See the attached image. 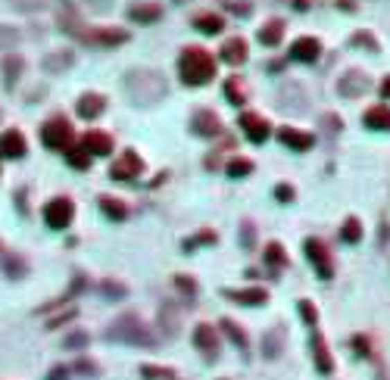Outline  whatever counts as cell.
Returning a JSON list of instances; mask_svg holds the SVG:
<instances>
[{"label":"cell","instance_id":"obj_28","mask_svg":"<svg viewBox=\"0 0 390 380\" xmlns=\"http://www.w3.org/2000/svg\"><path fill=\"white\" fill-rule=\"evenodd\" d=\"M222 327H225V330H228V336H231V340H234V343H238V346H240V349H247V336H244V330H238V327H234V324H231V321H225V324H222Z\"/></svg>","mask_w":390,"mask_h":380},{"label":"cell","instance_id":"obj_9","mask_svg":"<svg viewBox=\"0 0 390 380\" xmlns=\"http://www.w3.org/2000/svg\"><path fill=\"white\" fill-rule=\"evenodd\" d=\"M194 131L200 137H215L222 131V122L215 118V112H209V109H200L194 116Z\"/></svg>","mask_w":390,"mask_h":380},{"label":"cell","instance_id":"obj_7","mask_svg":"<svg viewBox=\"0 0 390 380\" xmlns=\"http://www.w3.org/2000/svg\"><path fill=\"white\" fill-rule=\"evenodd\" d=\"M26 150H28V143L19 131H7V134L0 137V156L3 159H19V156H26Z\"/></svg>","mask_w":390,"mask_h":380},{"label":"cell","instance_id":"obj_13","mask_svg":"<svg viewBox=\"0 0 390 380\" xmlns=\"http://www.w3.org/2000/svg\"><path fill=\"white\" fill-rule=\"evenodd\" d=\"M362 122L371 131H390V106H371L362 116Z\"/></svg>","mask_w":390,"mask_h":380},{"label":"cell","instance_id":"obj_23","mask_svg":"<svg viewBox=\"0 0 390 380\" xmlns=\"http://www.w3.org/2000/svg\"><path fill=\"white\" fill-rule=\"evenodd\" d=\"M225 93H228V100H231L234 106H244L247 91H244V84H240V78H228L225 81Z\"/></svg>","mask_w":390,"mask_h":380},{"label":"cell","instance_id":"obj_12","mask_svg":"<svg viewBox=\"0 0 390 380\" xmlns=\"http://www.w3.org/2000/svg\"><path fill=\"white\" fill-rule=\"evenodd\" d=\"M194 346L203 349L206 355H215V352H219V336H215V330L209 327V324H200V327L194 330Z\"/></svg>","mask_w":390,"mask_h":380},{"label":"cell","instance_id":"obj_16","mask_svg":"<svg viewBox=\"0 0 390 380\" xmlns=\"http://www.w3.org/2000/svg\"><path fill=\"white\" fill-rule=\"evenodd\" d=\"M194 28L203 31V35H219V31L225 28V19L215 16V12H203V16L194 19Z\"/></svg>","mask_w":390,"mask_h":380},{"label":"cell","instance_id":"obj_6","mask_svg":"<svg viewBox=\"0 0 390 380\" xmlns=\"http://www.w3.org/2000/svg\"><path fill=\"white\" fill-rule=\"evenodd\" d=\"M306 255H309V262H312L315 268H319V274L325 280H331V274H334V268H331V259H328V249H325V243L321 240H306Z\"/></svg>","mask_w":390,"mask_h":380},{"label":"cell","instance_id":"obj_11","mask_svg":"<svg viewBox=\"0 0 390 380\" xmlns=\"http://www.w3.org/2000/svg\"><path fill=\"white\" fill-rule=\"evenodd\" d=\"M247 41L244 37H231V41H225V47H222V60L228 62V66H240V62L247 60Z\"/></svg>","mask_w":390,"mask_h":380},{"label":"cell","instance_id":"obj_21","mask_svg":"<svg viewBox=\"0 0 390 380\" xmlns=\"http://www.w3.org/2000/svg\"><path fill=\"white\" fill-rule=\"evenodd\" d=\"M159 6L157 3H144V6H132V19L134 22H157L159 19Z\"/></svg>","mask_w":390,"mask_h":380},{"label":"cell","instance_id":"obj_2","mask_svg":"<svg viewBox=\"0 0 390 380\" xmlns=\"http://www.w3.org/2000/svg\"><path fill=\"white\" fill-rule=\"evenodd\" d=\"M41 141L51 150H66L72 143V125L66 122V118H51V122L41 128Z\"/></svg>","mask_w":390,"mask_h":380},{"label":"cell","instance_id":"obj_29","mask_svg":"<svg viewBox=\"0 0 390 380\" xmlns=\"http://www.w3.org/2000/svg\"><path fill=\"white\" fill-rule=\"evenodd\" d=\"M300 315H303V321H306V324H315L319 311L312 309V302H306V299H303V302H300Z\"/></svg>","mask_w":390,"mask_h":380},{"label":"cell","instance_id":"obj_24","mask_svg":"<svg viewBox=\"0 0 390 380\" xmlns=\"http://www.w3.org/2000/svg\"><path fill=\"white\" fill-rule=\"evenodd\" d=\"M66 159H69V165L72 168H88L91 165V153L88 150H69V153H66Z\"/></svg>","mask_w":390,"mask_h":380},{"label":"cell","instance_id":"obj_15","mask_svg":"<svg viewBox=\"0 0 390 380\" xmlns=\"http://www.w3.org/2000/svg\"><path fill=\"white\" fill-rule=\"evenodd\" d=\"M103 106H107V100H103L100 93H85V97L78 100V116L82 118H97L103 112Z\"/></svg>","mask_w":390,"mask_h":380},{"label":"cell","instance_id":"obj_30","mask_svg":"<svg viewBox=\"0 0 390 380\" xmlns=\"http://www.w3.org/2000/svg\"><path fill=\"white\" fill-rule=\"evenodd\" d=\"M19 69H22V62H19V60H13V56H10V60H7V84H13V72L19 75Z\"/></svg>","mask_w":390,"mask_h":380},{"label":"cell","instance_id":"obj_22","mask_svg":"<svg viewBox=\"0 0 390 380\" xmlns=\"http://www.w3.org/2000/svg\"><path fill=\"white\" fill-rule=\"evenodd\" d=\"M100 209H103V215H109V218H125L128 215L125 203H122V199H113V197H103Z\"/></svg>","mask_w":390,"mask_h":380},{"label":"cell","instance_id":"obj_31","mask_svg":"<svg viewBox=\"0 0 390 380\" xmlns=\"http://www.w3.org/2000/svg\"><path fill=\"white\" fill-rule=\"evenodd\" d=\"M275 197L281 199V203H287V199H294V190H290V187H284V184H281V187H278V190H275Z\"/></svg>","mask_w":390,"mask_h":380},{"label":"cell","instance_id":"obj_14","mask_svg":"<svg viewBox=\"0 0 390 380\" xmlns=\"http://www.w3.org/2000/svg\"><path fill=\"white\" fill-rule=\"evenodd\" d=\"M85 150H88L91 156H109L113 141H109V134H103V131H88V134H85Z\"/></svg>","mask_w":390,"mask_h":380},{"label":"cell","instance_id":"obj_4","mask_svg":"<svg viewBox=\"0 0 390 380\" xmlns=\"http://www.w3.org/2000/svg\"><path fill=\"white\" fill-rule=\"evenodd\" d=\"M240 128L247 131V137H250L253 143H263L265 137L272 134V125L265 122L263 116H256V112H240Z\"/></svg>","mask_w":390,"mask_h":380},{"label":"cell","instance_id":"obj_25","mask_svg":"<svg viewBox=\"0 0 390 380\" xmlns=\"http://www.w3.org/2000/svg\"><path fill=\"white\" fill-rule=\"evenodd\" d=\"M253 172V162H247V159H234L231 165H228V174L231 178H244V174H250Z\"/></svg>","mask_w":390,"mask_h":380},{"label":"cell","instance_id":"obj_8","mask_svg":"<svg viewBox=\"0 0 390 380\" xmlns=\"http://www.w3.org/2000/svg\"><path fill=\"white\" fill-rule=\"evenodd\" d=\"M321 53V44L315 41V37H300V41L290 44V56H294L296 62H315Z\"/></svg>","mask_w":390,"mask_h":380},{"label":"cell","instance_id":"obj_17","mask_svg":"<svg viewBox=\"0 0 390 380\" xmlns=\"http://www.w3.org/2000/svg\"><path fill=\"white\" fill-rule=\"evenodd\" d=\"M281 35H284V22H281V19H272V22H265L263 28H259V41H263L265 47L281 44Z\"/></svg>","mask_w":390,"mask_h":380},{"label":"cell","instance_id":"obj_19","mask_svg":"<svg viewBox=\"0 0 390 380\" xmlns=\"http://www.w3.org/2000/svg\"><path fill=\"white\" fill-rule=\"evenodd\" d=\"M228 296L240 305H263L269 299V293L265 290H228Z\"/></svg>","mask_w":390,"mask_h":380},{"label":"cell","instance_id":"obj_1","mask_svg":"<svg viewBox=\"0 0 390 380\" xmlns=\"http://www.w3.org/2000/svg\"><path fill=\"white\" fill-rule=\"evenodd\" d=\"M178 72H181L184 84H206L215 75V60L203 47H188L178 60Z\"/></svg>","mask_w":390,"mask_h":380},{"label":"cell","instance_id":"obj_32","mask_svg":"<svg viewBox=\"0 0 390 380\" xmlns=\"http://www.w3.org/2000/svg\"><path fill=\"white\" fill-rule=\"evenodd\" d=\"M63 377H66V371H63V368H57V371L51 374V380H63Z\"/></svg>","mask_w":390,"mask_h":380},{"label":"cell","instance_id":"obj_26","mask_svg":"<svg viewBox=\"0 0 390 380\" xmlns=\"http://www.w3.org/2000/svg\"><path fill=\"white\" fill-rule=\"evenodd\" d=\"M344 240H346V243H356V240H359V221H356V218H346V224H344Z\"/></svg>","mask_w":390,"mask_h":380},{"label":"cell","instance_id":"obj_20","mask_svg":"<svg viewBox=\"0 0 390 380\" xmlns=\"http://www.w3.org/2000/svg\"><path fill=\"white\" fill-rule=\"evenodd\" d=\"M312 349H315V361H319V371L321 374H331V355H328V349H325V340H321V334H315L312 336Z\"/></svg>","mask_w":390,"mask_h":380},{"label":"cell","instance_id":"obj_33","mask_svg":"<svg viewBox=\"0 0 390 380\" xmlns=\"http://www.w3.org/2000/svg\"><path fill=\"white\" fill-rule=\"evenodd\" d=\"M381 93H384V97H390V78H384V84H381Z\"/></svg>","mask_w":390,"mask_h":380},{"label":"cell","instance_id":"obj_27","mask_svg":"<svg viewBox=\"0 0 390 380\" xmlns=\"http://www.w3.org/2000/svg\"><path fill=\"white\" fill-rule=\"evenodd\" d=\"M265 259H269L272 265H284V249L278 246V243H269V249H265Z\"/></svg>","mask_w":390,"mask_h":380},{"label":"cell","instance_id":"obj_10","mask_svg":"<svg viewBox=\"0 0 390 380\" xmlns=\"http://www.w3.org/2000/svg\"><path fill=\"white\" fill-rule=\"evenodd\" d=\"M278 141H281L284 147H290V150H300V153L312 147V134L296 131V128H281V131H278Z\"/></svg>","mask_w":390,"mask_h":380},{"label":"cell","instance_id":"obj_3","mask_svg":"<svg viewBox=\"0 0 390 380\" xmlns=\"http://www.w3.org/2000/svg\"><path fill=\"white\" fill-rule=\"evenodd\" d=\"M72 215H76V209H72V199H66V197H57L44 206V221L53 230H63L72 221Z\"/></svg>","mask_w":390,"mask_h":380},{"label":"cell","instance_id":"obj_5","mask_svg":"<svg viewBox=\"0 0 390 380\" xmlns=\"http://www.w3.org/2000/svg\"><path fill=\"white\" fill-rule=\"evenodd\" d=\"M141 174V156L138 153H122L119 159H116V165H113V178L116 181H134Z\"/></svg>","mask_w":390,"mask_h":380},{"label":"cell","instance_id":"obj_18","mask_svg":"<svg viewBox=\"0 0 390 380\" xmlns=\"http://www.w3.org/2000/svg\"><path fill=\"white\" fill-rule=\"evenodd\" d=\"M88 41H94V44H122V41H128V31H122V28H97V31H91L88 35Z\"/></svg>","mask_w":390,"mask_h":380}]
</instances>
